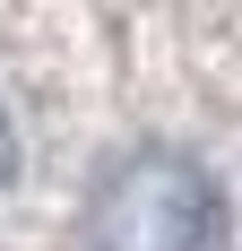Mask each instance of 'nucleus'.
Returning a JSON list of instances; mask_svg holds the SVG:
<instances>
[{"instance_id": "nucleus-1", "label": "nucleus", "mask_w": 242, "mask_h": 251, "mask_svg": "<svg viewBox=\"0 0 242 251\" xmlns=\"http://www.w3.org/2000/svg\"><path fill=\"white\" fill-rule=\"evenodd\" d=\"M225 200L182 148L121 156L96 191V251H217Z\"/></svg>"}, {"instance_id": "nucleus-2", "label": "nucleus", "mask_w": 242, "mask_h": 251, "mask_svg": "<svg viewBox=\"0 0 242 251\" xmlns=\"http://www.w3.org/2000/svg\"><path fill=\"white\" fill-rule=\"evenodd\" d=\"M9 182H18V130H9V113H0V200H9Z\"/></svg>"}]
</instances>
